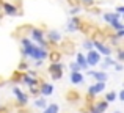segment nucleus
Segmentation results:
<instances>
[{"label": "nucleus", "instance_id": "43", "mask_svg": "<svg viewBox=\"0 0 124 113\" xmlns=\"http://www.w3.org/2000/svg\"><path fill=\"white\" fill-rule=\"evenodd\" d=\"M113 113H121V112H113Z\"/></svg>", "mask_w": 124, "mask_h": 113}, {"label": "nucleus", "instance_id": "26", "mask_svg": "<svg viewBox=\"0 0 124 113\" xmlns=\"http://www.w3.org/2000/svg\"><path fill=\"white\" fill-rule=\"evenodd\" d=\"M116 101V93L115 91H110V93H107L105 94V102H115Z\"/></svg>", "mask_w": 124, "mask_h": 113}, {"label": "nucleus", "instance_id": "22", "mask_svg": "<svg viewBox=\"0 0 124 113\" xmlns=\"http://www.w3.org/2000/svg\"><path fill=\"white\" fill-rule=\"evenodd\" d=\"M66 99L69 102H76V101H79V99H80V96H79V93H77V91H69L66 94Z\"/></svg>", "mask_w": 124, "mask_h": 113}, {"label": "nucleus", "instance_id": "24", "mask_svg": "<svg viewBox=\"0 0 124 113\" xmlns=\"http://www.w3.org/2000/svg\"><path fill=\"white\" fill-rule=\"evenodd\" d=\"M115 64H116V61L113 60L112 57H105V58H104V63H102V66H104V68H108V66H115Z\"/></svg>", "mask_w": 124, "mask_h": 113}, {"label": "nucleus", "instance_id": "29", "mask_svg": "<svg viewBox=\"0 0 124 113\" xmlns=\"http://www.w3.org/2000/svg\"><path fill=\"white\" fill-rule=\"evenodd\" d=\"M17 71H21V72H22V71H28V64H27V63H25V61H22V63H21V64H19V68H17Z\"/></svg>", "mask_w": 124, "mask_h": 113}, {"label": "nucleus", "instance_id": "18", "mask_svg": "<svg viewBox=\"0 0 124 113\" xmlns=\"http://www.w3.org/2000/svg\"><path fill=\"white\" fill-rule=\"evenodd\" d=\"M63 69H64V66H63V63H50L49 64V72L50 74H54V72H63Z\"/></svg>", "mask_w": 124, "mask_h": 113}, {"label": "nucleus", "instance_id": "7", "mask_svg": "<svg viewBox=\"0 0 124 113\" xmlns=\"http://www.w3.org/2000/svg\"><path fill=\"white\" fill-rule=\"evenodd\" d=\"M38 90H39V94L42 98H47V96H50L52 93H54V85H52V83H47V82H41L39 85H38Z\"/></svg>", "mask_w": 124, "mask_h": 113}, {"label": "nucleus", "instance_id": "32", "mask_svg": "<svg viewBox=\"0 0 124 113\" xmlns=\"http://www.w3.org/2000/svg\"><path fill=\"white\" fill-rule=\"evenodd\" d=\"M116 58H118V61H123V60H124V50H123V49H118Z\"/></svg>", "mask_w": 124, "mask_h": 113}, {"label": "nucleus", "instance_id": "11", "mask_svg": "<svg viewBox=\"0 0 124 113\" xmlns=\"http://www.w3.org/2000/svg\"><path fill=\"white\" fill-rule=\"evenodd\" d=\"M21 83H22V85H27L28 88H30V86H38L41 82H39L38 79H35V77H30L27 72H24V75H22V82H21Z\"/></svg>", "mask_w": 124, "mask_h": 113}, {"label": "nucleus", "instance_id": "35", "mask_svg": "<svg viewBox=\"0 0 124 113\" xmlns=\"http://www.w3.org/2000/svg\"><path fill=\"white\" fill-rule=\"evenodd\" d=\"M80 2H82L83 5H86V8L91 6V5H94V0H80Z\"/></svg>", "mask_w": 124, "mask_h": 113}, {"label": "nucleus", "instance_id": "9", "mask_svg": "<svg viewBox=\"0 0 124 113\" xmlns=\"http://www.w3.org/2000/svg\"><path fill=\"white\" fill-rule=\"evenodd\" d=\"M46 41H47L49 44H50V43H54V44L61 43V33H60L58 30H49V31H47V38H46Z\"/></svg>", "mask_w": 124, "mask_h": 113}, {"label": "nucleus", "instance_id": "19", "mask_svg": "<svg viewBox=\"0 0 124 113\" xmlns=\"http://www.w3.org/2000/svg\"><path fill=\"white\" fill-rule=\"evenodd\" d=\"M119 17H121V16L116 14V13H105V14H104V21L108 22V25L115 21H119Z\"/></svg>", "mask_w": 124, "mask_h": 113}, {"label": "nucleus", "instance_id": "34", "mask_svg": "<svg viewBox=\"0 0 124 113\" xmlns=\"http://www.w3.org/2000/svg\"><path fill=\"white\" fill-rule=\"evenodd\" d=\"M30 94H33V96L39 94V90H38V86H36V88H35V86H30Z\"/></svg>", "mask_w": 124, "mask_h": 113}, {"label": "nucleus", "instance_id": "38", "mask_svg": "<svg viewBox=\"0 0 124 113\" xmlns=\"http://www.w3.org/2000/svg\"><path fill=\"white\" fill-rule=\"evenodd\" d=\"M68 2H69V5H71V6H76L79 0H68Z\"/></svg>", "mask_w": 124, "mask_h": 113}, {"label": "nucleus", "instance_id": "25", "mask_svg": "<svg viewBox=\"0 0 124 113\" xmlns=\"http://www.w3.org/2000/svg\"><path fill=\"white\" fill-rule=\"evenodd\" d=\"M110 27H112L113 30H116V31L124 30V25H123V22H121V21H115V22H112V24H110Z\"/></svg>", "mask_w": 124, "mask_h": 113}, {"label": "nucleus", "instance_id": "39", "mask_svg": "<svg viewBox=\"0 0 124 113\" xmlns=\"http://www.w3.org/2000/svg\"><path fill=\"white\" fill-rule=\"evenodd\" d=\"M42 63H44V61H35V66H36V68H41Z\"/></svg>", "mask_w": 124, "mask_h": 113}, {"label": "nucleus", "instance_id": "4", "mask_svg": "<svg viewBox=\"0 0 124 113\" xmlns=\"http://www.w3.org/2000/svg\"><path fill=\"white\" fill-rule=\"evenodd\" d=\"M91 41H93L94 50H97L101 55H105V57L112 55V47L107 46V44H104V41H99V39H91Z\"/></svg>", "mask_w": 124, "mask_h": 113}, {"label": "nucleus", "instance_id": "14", "mask_svg": "<svg viewBox=\"0 0 124 113\" xmlns=\"http://www.w3.org/2000/svg\"><path fill=\"white\" fill-rule=\"evenodd\" d=\"M76 63L80 66V69H82V71H86L88 68H90V66L86 64V58H85V55H83L82 52H79V53L76 55Z\"/></svg>", "mask_w": 124, "mask_h": 113}, {"label": "nucleus", "instance_id": "27", "mask_svg": "<svg viewBox=\"0 0 124 113\" xmlns=\"http://www.w3.org/2000/svg\"><path fill=\"white\" fill-rule=\"evenodd\" d=\"M69 69H71V72H82V69H80V66L76 63V61H72V63L69 64Z\"/></svg>", "mask_w": 124, "mask_h": 113}, {"label": "nucleus", "instance_id": "13", "mask_svg": "<svg viewBox=\"0 0 124 113\" xmlns=\"http://www.w3.org/2000/svg\"><path fill=\"white\" fill-rule=\"evenodd\" d=\"M80 24H82V21H80L77 16H72V17H71V21L68 22L66 30L68 31H77V30H79V27H80Z\"/></svg>", "mask_w": 124, "mask_h": 113}, {"label": "nucleus", "instance_id": "3", "mask_svg": "<svg viewBox=\"0 0 124 113\" xmlns=\"http://www.w3.org/2000/svg\"><path fill=\"white\" fill-rule=\"evenodd\" d=\"M85 58H86V64L88 66H97V64L102 61V55H101L97 50H88L86 55H85Z\"/></svg>", "mask_w": 124, "mask_h": 113}, {"label": "nucleus", "instance_id": "40", "mask_svg": "<svg viewBox=\"0 0 124 113\" xmlns=\"http://www.w3.org/2000/svg\"><path fill=\"white\" fill-rule=\"evenodd\" d=\"M115 69L116 71H123V64H115Z\"/></svg>", "mask_w": 124, "mask_h": 113}, {"label": "nucleus", "instance_id": "21", "mask_svg": "<svg viewBox=\"0 0 124 113\" xmlns=\"http://www.w3.org/2000/svg\"><path fill=\"white\" fill-rule=\"evenodd\" d=\"M35 107L36 108H46L47 107V101H46V98H36L35 99Z\"/></svg>", "mask_w": 124, "mask_h": 113}, {"label": "nucleus", "instance_id": "12", "mask_svg": "<svg viewBox=\"0 0 124 113\" xmlns=\"http://www.w3.org/2000/svg\"><path fill=\"white\" fill-rule=\"evenodd\" d=\"M74 50H76V46H74V43L72 41H69V39H66V41H61V49H60V52L61 53H74Z\"/></svg>", "mask_w": 124, "mask_h": 113}, {"label": "nucleus", "instance_id": "28", "mask_svg": "<svg viewBox=\"0 0 124 113\" xmlns=\"http://www.w3.org/2000/svg\"><path fill=\"white\" fill-rule=\"evenodd\" d=\"M83 49L85 50H93L94 47H93V41L91 39H85L83 41Z\"/></svg>", "mask_w": 124, "mask_h": 113}, {"label": "nucleus", "instance_id": "37", "mask_svg": "<svg viewBox=\"0 0 124 113\" xmlns=\"http://www.w3.org/2000/svg\"><path fill=\"white\" fill-rule=\"evenodd\" d=\"M123 13H124V6H118V8H116V14H119V16H121Z\"/></svg>", "mask_w": 124, "mask_h": 113}, {"label": "nucleus", "instance_id": "16", "mask_svg": "<svg viewBox=\"0 0 124 113\" xmlns=\"http://www.w3.org/2000/svg\"><path fill=\"white\" fill-rule=\"evenodd\" d=\"M3 11H5V14H8V16L19 14V13H17V8H16L14 5H11V3H3Z\"/></svg>", "mask_w": 124, "mask_h": 113}, {"label": "nucleus", "instance_id": "36", "mask_svg": "<svg viewBox=\"0 0 124 113\" xmlns=\"http://www.w3.org/2000/svg\"><path fill=\"white\" fill-rule=\"evenodd\" d=\"M116 98H118L119 101H124V91H123V90H121V91L118 93V94H116Z\"/></svg>", "mask_w": 124, "mask_h": 113}, {"label": "nucleus", "instance_id": "15", "mask_svg": "<svg viewBox=\"0 0 124 113\" xmlns=\"http://www.w3.org/2000/svg\"><path fill=\"white\" fill-rule=\"evenodd\" d=\"M61 55H63V53H61L60 50H49V53H47L50 63H60V61H61Z\"/></svg>", "mask_w": 124, "mask_h": 113}, {"label": "nucleus", "instance_id": "17", "mask_svg": "<svg viewBox=\"0 0 124 113\" xmlns=\"http://www.w3.org/2000/svg\"><path fill=\"white\" fill-rule=\"evenodd\" d=\"M71 83H72V85H80V83H83V74L82 72H71Z\"/></svg>", "mask_w": 124, "mask_h": 113}, {"label": "nucleus", "instance_id": "41", "mask_svg": "<svg viewBox=\"0 0 124 113\" xmlns=\"http://www.w3.org/2000/svg\"><path fill=\"white\" fill-rule=\"evenodd\" d=\"M0 113H8V110H6L5 107H2V105H0Z\"/></svg>", "mask_w": 124, "mask_h": 113}, {"label": "nucleus", "instance_id": "2", "mask_svg": "<svg viewBox=\"0 0 124 113\" xmlns=\"http://www.w3.org/2000/svg\"><path fill=\"white\" fill-rule=\"evenodd\" d=\"M30 38H31V41H33L35 44H38L39 47H44V49H47L49 43L46 41V35H44V31H42L41 28L31 27V28H30Z\"/></svg>", "mask_w": 124, "mask_h": 113}, {"label": "nucleus", "instance_id": "20", "mask_svg": "<svg viewBox=\"0 0 124 113\" xmlns=\"http://www.w3.org/2000/svg\"><path fill=\"white\" fill-rule=\"evenodd\" d=\"M60 112V107L57 104H47V107L42 108V113H58Z\"/></svg>", "mask_w": 124, "mask_h": 113}, {"label": "nucleus", "instance_id": "33", "mask_svg": "<svg viewBox=\"0 0 124 113\" xmlns=\"http://www.w3.org/2000/svg\"><path fill=\"white\" fill-rule=\"evenodd\" d=\"M113 36H115L118 41H119V39H123V36H124V30H119V31H116V33L113 35Z\"/></svg>", "mask_w": 124, "mask_h": 113}, {"label": "nucleus", "instance_id": "6", "mask_svg": "<svg viewBox=\"0 0 124 113\" xmlns=\"http://www.w3.org/2000/svg\"><path fill=\"white\" fill-rule=\"evenodd\" d=\"M13 94L16 96V99H17V102L21 105H27V102H28V94L27 93H24L21 88L14 86V88H13Z\"/></svg>", "mask_w": 124, "mask_h": 113}, {"label": "nucleus", "instance_id": "30", "mask_svg": "<svg viewBox=\"0 0 124 113\" xmlns=\"http://www.w3.org/2000/svg\"><path fill=\"white\" fill-rule=\"evenodd\" d=\"M80 11V6L79 5H76V6H72L71 8V16H77V13Z\"/></svg>", "mask_w": 124, "mask_h": 113}, {"label": "nucleus", "instance_id": "1", "mask_svg": "<svg viewBox=\"0 0 124 113\" xmlns=\"http://www.w3.org/2000/svg\"><path fill=\"white\" fill-rule=\"evenodd\" d=\"M22 44V55L25 58H30L33 61H44L47 58V49L39 47L38 44H35L30 38H21Z\"/></svg>", "mask_w": 124, "mask_h": 113}, {"label": "nucleus", "instance_id": "23", "mask_svg": "<svg viewBox=\"0 0 124 113\" xmlns=\"http://www.w3.org/2000/svg\"><path fill=\"white\" fill-rule=\"evenodd\" d=\"M22 75H24V72H21V71H16V72L13 74V77H11V82H13V83H21V82H22Z\"/></svg>", "mask_w": 124, "mask_h": 113}, {"label": "nucleus", "instance_id": "42", "mask_svg": "<svg viewBox=\"0 0 124 113\" xmlns=\"http://www.w3.org/2000/svg\"><path fill=\"white\" fill-rule=\"evenodd\" d=\"M5 83H6V82H5V80L2 79V77H0V86H3V85H5Z\"/></svg>", "mask_w": 124, "mask_h": 113}, {"label": "nucleus", "instance_id": "8", "mask_svg": "<svg viewBox=\"0 0 124 113\" xmlns=\"http://www.w3.org/2000/svg\"><path fill=\"white\" fill-rule=\"evenodd\" d=\"M108 108V102L105 101H97L90 107V113H104Z\"/></svg>", "mask_w": 124, "mask_h": 113}, {"label": "nucleus", "instance_id": "31", "mask_svg": "<svg viewBox=\"0 0 124 113\" xmlns=\"http://www.w3.org/2000/svg\"><path fill=\"white\" fill-rule=\"evenodd\" d=\"M50 77L54 80H60L61 77H63V72H54V74H50Z\"/></svg>", "mask_w": 124, "mask_h": 113}, {"label": "nucleus", "instance_id": "10", "mask_svg": "<svg viewBox=\"0 0 124 113\" xmlns=\"http://www.w3.org/2000/svg\"><path fill=\"white\" fill-rule=\"evenodd\" d=\"M88 75L93 77L96 82H105L108 79V74L104 72V71H88Z\"/></svg>", "mask_w": 124, "mask_h": 113}, {"label": "nucleus", "instance_id": "5", "mask_svg": "<svg viewBox=\"0 0 124 113\" xmlns=\"http://www.w3.org/2000/svg\"><path fill=\"white\" fill-rule=\"evenodd\" d=\"M104 88H105V82H96L94 85L88 86L86 94L90 96V98H96L97 94H101V93L104 91Z\"/></svg>", "mask_w": 124, "mask_h": 113}]
</instances>
